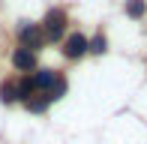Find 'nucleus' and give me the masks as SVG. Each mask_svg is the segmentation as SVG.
<instances>
[{"label": "nucleus", "mask_w": 147, "mask_h": 144, "mask_svg": "<svg viewBox=\"0 0 147 144\" xmlns=\"http://www.w3.org/2000/svg\"><path fill=\"white\" fill-rule=\"evenodd\" d=\"M63 30H66V15L60 9H51L45 15V21H42V36L45 39H60Z\"/></svg>", "instance_id": "f257e3e1"}, {"label": "nucleus", "mask_w": 147, "mask_h": 144, "mask_svg": "<svg viewBox=\"0 0 147 144\" xmlns=\"http://www.w3.org/2000/svg\"><path fill=\"white\" fill-rule=\"evenodd\" d=\"M45 42V36H42V27L39 24H27V27H21V45L24 48H39V45Z\"/></svg>", "instance_id": "f03ea898"}, {"label": "nucleus", "mask_w": 147, "mask_h": 144, "mask_svg": "<svg viewBox=\"0 0 147 144\" xmlns=\"http://www.w3.org/2000/svg\"><path fill=\"white\" fill-rule=\"evenodd\" d=\"M84 51H87V39H84L81 33H72L69 39H66V48H63V54L69 57V60H75V57H81Z\"/></svg>", "instance_id": "7ed1b4c3"}, {"label": "nucleus", "mask_w": 147, "mask_h": 144, "mask_svg": "<svg viewBox=\"0 0 147 144\" xmlns=\"http://www.w3.org/2000/svg\"><path fill=\"white\" fill-rule=\"evenodd\" d=\"M57 78H60L57 72H51V69H39L36 75L30 78V81H33V87H36V90H45V93H48V90L54 87V81H57Z\"/></svg>", "instance_id": "20e7f679"}, {"label": "nucleus", "mask_w": 147, "mask_h": 144, "mask_svg": "<svg viewBox=\"0 0 147 144\" xmlns=\"http://www.w3.org/2000/svg\"><path fill=\"white\" fill-rule=\"evenodd\" d=\"M12 63H15V69H21V72H30L33 66H36V54L27 48H18L15 54H12Z\"/></svg>", "instance_id": "39448f33"}, {"label": "nucleus", "mask_w": 147, "mask_h": 144, "mask_svg": "<svg viewBox=\"0 0 147 144\" xmlns=\"http://www.w3.org/2000/svg\"><path fill=\"white\" fill-rule=\"evenodd\" d=\"M15 99H18V84H3V87H0V102L9 105V102H15Z\"/></svg>", "instance_id": "423d86ee"}, {"label": "nucleus", "mask_w": 147, "mask_h": 144, "mask_svg": "<svg viewBox=\"0 0 147 144\" xmlns=\"http://www.w3.org/2000/svg\"><path fill=\"white\" fill-rule=\"evenodd\" d=\"M48 93H42V96H30V99H27V108L30 111H45V108H48Z\"/></svg>", "instance_id": "0eeeda50"}, {"label": "nucleus", "mask_w": 147, "mask_h": 144, "mask_svg": "<svg viewBox=\"0 0 147 144\" xmlns=\"http://www.w3.org/2000/svg\"><path fill=\"white\" fill-rule=\"evenodd\" d=\"M87 51H93V54H105V51H108V42H105V36L99 33L93 42H87Z\"/></svg>", "instance_id": "6e6552de"}, {"label": "nucleus", "mask_w": 147, "mask_h": 144, "mask_svg": "<svg viewBox=\"0 0 147 144\" xmlns=\"http://www.w3.org/2000/svg\"><path fill=\"white\" fill-rule=\"evenodd\" d=\"M126 12H129L132 18H141L144 15V0H129V3H126Z\"/></svg>", "instance_id": "1a4fd4ad"}]
</instances>
